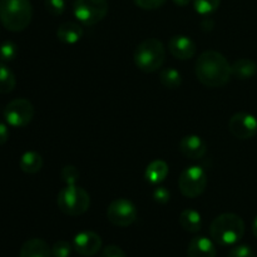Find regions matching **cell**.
<instances>
[{"label": "cell", "instance_id": "obj_20", "mask_svg": "<svg viewBox=\"0 0 257 257\" xmlns=\"http://www.w3.org/2000/svg\"><path fill=\"white\" fill-rule=\"evenodd\" d=\"M20 170L28 175H34L38 173L43 167L42 156L34 151H28L20 158Z\"/></svg>", "mask_w": 257, "mask_h": 257}, {"label": "cell", "instance_id": "obj_29", "mask_svg": "<svg viewBox=\"0 0 257 257\" xmlns=\"http://www.w3.org/2000/svg\"><path fill=\"white\" fill-rule=\"evenodd\" d=\"M133 2L143 10H155L162 7L167 0H133Z\"/></svg>", "mask_w": 257, "mask_h": 257}, {"label": "cell", "instance_id": "obj_28", "mask_svg": "<svg viewBox=\"0 0 257 257\" xmlns=\"http://www.w3.org/2000/svg\"><path fill=\"white\" fill-rule=\"evenodd\" d=\"M228 257H256V255L250 246L238 245L230 251Z\"/></svg>", "mask_w": 257, "mask_h": 257}, {"label": "cell", "instance_id": "obj_18", "mask_svg": "<svg viewBox=\"0 0 257 257\" xmlns=\"http://www.w3.org/2000/svg\"><path fill=\"white\" fill-rule=\"evenodd\" d=\"M180 225L185 231L190 233L200 232L202 228V217L200 212L192 208H186L180 215Z\"/></svg>", "mask_w": 257, "mask_h": 257}, {"label": "cell", "instance_id": "obj_14", "mask_svg": "<svg viewBox=\"0 0 257 257\" xmlns=\"http://www.w3.org/2000/svg\"><path fill=\"white\" fill-rule=\"evenodd\" d=\"M187 257H216V246L205 236H196L187 247Z\"/></svg>", "mask_w": 257, "mask_h": 257}, {"label": "cell", "instance_id": "obj_26", "mask_svg": "<svg viewBox=\"0 0 257 257\" xmlns=\"http://www.w3.org/2000/svg\"><path fill=\"white\" fill-rule=\"evenodd\" d=\"M45 9L53 17L62 15L65 10V0H45Z\"/></svg>", "mask_w": 257, "mask_h": 257}, {"label": "cell", "instance_id": "obj_3", "mask_svg": "<svg viewBox=\"0 0 257 257\" xmlns=\"http://www.w3.org/2000/svg\"><path fill=\"white\" fill-rule=\"evenodd\" d=\"M33 7L29 0H0V22L10 32H23L29 27Z\"/></svg>", "mask_w": 257, "mask_h": 257}, {"label": "cell", "instance_id": "obj_8", "mask_svg": "<svg viewBox=\"0 0 257 257\" xmlns=\"http://www.w3.org/2000/svg\"><path fill=\"white\" fill-rule=\"evenodd\" d=\"M4 118L12 127H25L34 118V107L28 99L18 98L8 103L4 109Z\"/></svg>", "mask_w": 257, "mask_h": 257}, {"label": "cell", "instance_id": "obj_24", "mask_svg": "<svg viewBox=\"0 0 257 257\" xmlns=\"http://www.w3.org/2000/svg\"><path fill=\"white\" fill-rule=\"evenodd\" d=\"M60 175H62V180L64 181L65 185L73 186L77 183L80 173H79V171L77 170V167H74V166H72V165H68L63 168L62 172H60Z\"/></svg>", "mask_w": 257, "mask_h": 257}, {"label": "cell", "instance_id": "obj_19", "mask_svg": "<svg viewBox=\"0 0 257 257\" xmlns=\"http://www.w3.org/2000/svg\"><path fill=\"white\" fill-rule=\"evenodd\" d=\"M231 70H232L233 77L241 80H246L256 74L257 64L253 60L247 59V58H241L231 65Z\"/></svg>", "mask_w": 257, "mask_h": 257}, {"label": "cell", "instance_id": "obj_32", "mask_svg": "<svg viewBox=\"0 0 257 257\" xmlns=\"http://www.w3.org/2000/svg\"><path fill=\"white\" fill-rule=\"evenodd\" d=\"M9 140V130H8L7 124L0 122V146L5 145Z\"/></svg>", "mask_w": 257, "mask_h": 257}, {"label": "cell", "instance_id": "obj_35", "mask_svg": "<svg viewBox=\"0 0 257 257\" xmlns=\"http://www.w3.org/2000/svg\"><path fill=\"white\" fill-rule=\"evenodd\" d=\"M252 232L253 235H255V237L257 238V216L255 217V220H253V223H252Z\"/></svg>", "mask_w": 257, "mask_h": 257}, {"label": "cell", "instance_id": "obj_10", "mask_svg": "<svg viewBox=\"0 0 257 257\" xmlns=\"http://www.w3.org/2000/svg\"><path fill=\"white\" fill-rule=\"evenodd\" d=\"M228 130L238 140H250L257 135V118L246 112H238L230 118Z\"/></svg>", "mask_w": 257, "mask_h": 257}, {"label": "cell", "instance_id": "obj_25", "mask_svg": "<svg viewBox=\"0 0 257 257\" xmlns=\"http://www.w3.org/2000/svg\"><path fill=\"white\" fill-rule=\"evenodd\" d=\"M17 57V45L13 42H5L0 45V59L10 62Z\"/></svg>", "mask_w": 257, "mask_h": 257}, {"label": "cell", "instance_id": "obj_2", "mask_svg": "<svg viewBox=\"0 0 257 257\" xmlns=\"http://www.w3.org/2000/svg\"><path fill=\"white\" fill-rule=\"evenodd\" d=\"M210 235L218 245H235L245 235V222L236 213H222L211 223Z\"/></svg>", "mask_w": 257, "mask_h": 257}, {"label": "cell", "instance_id": "obj_15", "mask_svg": "<svg viewBox=\"0 0 257 257\" xmlns=\"http://www.w3.org/2000/svg\"><path fill=\"white\" fill-rule=\"evenodd\" d=\"M19 257H53L52 248L42 238H30L23 243Z\"/></svg>", "mask_w": 257, "mask_h": 257}, {"label": "cell", "instance_id": "obj_4", "mask_svg": "<svg viewBox=\"0 0 257 257\" xmlns=\"http://www.w3.org/2000/svg\"><path fill=\"white\" fill-rule=\"evenodd\" d=\"M133 59L138 69L142 72H157L166 60V48L161 40L148 38L137 45Z\"/></svg>", "mask_w": 257, "mask_h": 257}, {"label": "cell", "instance_id": "obj_17", "mask_svg": "<svg viewBox=\"0 0 257 257\" xmlns=\"http://www.w3.org/2000/svg\"><path fill=\"white\" fill-rule=\"evenodd\" d=\"M168 172H170V168H168L167 163L162 160H156L147 166L145 177L152 185H160L166 180Z\"/></svg>", "mask_w": 257, "mask_h": 257}, {"label": "cell", "instance_id": "obj_9", "mask_svg": "<svg viewBox=\"0 0 257 257\" xmlns=\"http://www.w3.org/2000/svg\"><path fill=\"white\" fill-rule=\"evenodd\" d=\"M107 218L114 226L127 227L137 220V208L127 198H117L108 206Z\"/></svg>", "mask_w": 257, "mask_h": 257}, {"label": "cell", "instance_id": "obj_30", "mask_svg": "<svg viewBox=\"0 0 257 257\" xmlns=\"http://www.w3.org/2000/svg\"><path fill=\"white\" fill-rule=\"evenodd\" d=\"M170 198H171V193L166 187L160 186V187H157L155 191H153V200H155L157 203H160V205H166V203L170 201Z\"/></svg>", "mask_w": 257, "mask_h": 257}, {"label": "cell", "instance_id": "obj_1", "mask_svg": "<svg viewBox=\"0 0 257 257\" xmlns=\"http://www.w3.org/2000/svg\"><path fill=\"white\" fill-rule=\"evenodd\" d=\"M196 77L208 88H220L230 82L231 65L225 55L216 50H206L196 60Z\"/></svg>", "mask_w": 257, "mask_h": 257}, {"label": "cell", "instance_id": "obj_16", "mask_svg": "<svg viewBox=\"0 0 257 257\" xmlns=\"http://www.w3.org/2000/svg\"><path fill=\"white\" fill-rule=\"evenodd\" d=\"M83 37V28L74 22H65L57 29V38L64 44H75Z\"/></svg>", "mask_w": 257, "mask_h": 257}, {"label": "cell", "instance_id": "obj_5", "mask_svg": "<svg viewBox=\"0 0 257 257\" xmlns=\"http://www.w3.org/2000/svg\"><path fill=\"white\" fill-rule=\"evenodd\" d=\"M57 203L58 208L64 215L77 217L88 211L90 206V196L84 188L79 186H67L58 193Z\"/></svg>", "mask_w": 257, "mask_h": 257}, {"label": "cell", "instance_id": "obj_12", "mask_svg": "<svg viewBox=\"0 0 257 257\" xmlns=\"http://www.w3.org/2000/svg\"><path fill=\"white\" fill-rule=\"evenodd\" d=\"M168 49L176 59L181 60L191 59L197 52L195 42L186 35H173L168 42Z\"/></svg>", "mask_w": 257, "mask_h": 257}, {"label": "cell", "instance_id": "obj_11", "mask_svg": "<svg viewBox=\"0 0 257 257\" xmlns=\"http://www.w3.org/2000/svg\"><path fill=\"white\" fill-rule=\"evenodd\" d=\"M73 248L80 256L92 257L102 248V238L94 231H82L73 240Z\"/></svg>", "mask_w": 257, "mask_h": 257}, {"label": "cell", "instance_id": "obj_6", "mask_svg": "<svg viewBox=\"0 0 257 257\" xmlns=\"http://www.w3.org/2000/svg\"><path fill=\"white\" fill-rule=\"evenodd\" d=\"M207 186V175L198 166L187 167L178 178V188L187 198H196L202 195Z\"/></svg>", "mask_w": 257, "mask_h": 257}, {"label": "cell", "instance_id": "obj_33", "mask_svg": "<svg viewBox=\"0 0 257 257\" xmlns=\"http://www.w3.org/2000/svg\"><path fill=\"white\" fill-rule=\"evenodd\" d=\"M201 25H202V28L205 30H211L213 28V20L208 19V18H207V19L203 20L202 24H201Z\"/></svg>", "mask_w": 257, "mask_h": 257}, {"label": "cell", "instance_id": "obj_22", "mask_svg": "<svg viewBox=\"0 0 257 257\" xmlns=\"http://www.w3.org/2000/svg\"><path fill=\"white\" fill-rule=\"evenodd\" d=\"M17 85L15 74L4 64L0 62V94H8L13 92Z\"/></svg>", "mask_w": 257, "mask_h": 257}, {"label": "cell", "instance_id": "obj_31", "mask_svg": "<svg viewBox=\"0 0 257 257\" xmlns=\"http://www.w3.org/2000/svg\"><path fill=\"white\" fill-rule=\"evenodd\" d=\"M100 257H127V255L119 246L108 245L107 247L103 248Z\"/></svg>", "mask_w": 257, "mask_h": 257}, {"label": "cell", "instance_id": "obj_27", "mask_svg": "<svg viewBox=\"0 0 257 257\" xmlns=\"http://www.w3.org/2000/svg\"><path fill=\"white\" fill-rule=\"evenodd\" d=\"M53 257H69L72 253V245L67 241H57L52 247Z\"/></svg>", "mask_w": 257, "mask_h": 257}, {"label": "cell", "instance_id": "obj_7", "mask_svg": "<svg viewBox=\"0 0 257 257\" xmlns=\"http://www.w3.org/2000/svg\"><path fill=\"white\" fill-rule=\"evenodd\" d=\"M74 15L84 25H94L105 18L108 13L107 0H75Z\"/></svg>", "mask_w": 257, "mask_h": 257}, {"label": "cell", "instance_id": "obj_23", "mask_svg": "<svg viewBox=\"0 0 257 257\" xmlns=\"http://www.w3.org/2000/svg\"><path fill=\"white\" fill-rule=\"evenodd\" d=\"M220 4L221 0H193L196 12L202 15H207L216 12Z\"/></svg>", "mask_w": 257, "mask_h": 257}, {"label": "cell", "instance_id": "obj_13", "mask_svg": "<svg viewBox=\"0 0 257 257\" xmlns=\"http://www.w3.org/2000/svg\"><path fill=\"white\" fill-rule=\"evenodd\" d=\"M180 152L185 156L188 160H201L203 156L207 152V145L205 141L196 135H188L185 136L182 140L180 141Z\"/></svg>", "mask_w": 257, "mask_h": 257}, {"label": "cell", "instance_id": "obj_34", "mask_svg": "<svg viewBox=\"0 0 257 257\" xmlns=\"http://www.w3.org/2000/svg\"><path fill=\"white\" fill-rule=\"evenodd\" d=\"M173 3H175L176 5H178V7H186V5H188L191 3V0H172Z\"/></svg>", "mask_w": 257, "mask_h": 257}, {"label": "cell", "instance_id": "obj_21", "mask_svg": "<svg viewBox=\"0 0 257 257\" xmlns=\"http://www.w3.org/2000/svg\"><path fill=\"white\" fill-rule=\"evenodd\" d=\"M160 82L168 89H176L182 84V75L175 68H165L160 72Z\"/></svg>", "mask_w": 257, "mask_h": 257}]
</instances>
